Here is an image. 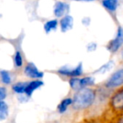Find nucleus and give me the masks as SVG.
Wrapping results in <instances>:
<instances>
[{
  "mask_svg": "<svg viewBox=\"0 0 123 123\" xmlns=\"http://www.w3.org/2000/svg\"><path fill=\"white\" fill-rule=\"evenodd\" d=\"M95 100V92L92 89L84 88L77 91L73 99V106L75 110H85L90 107Z\"/></svg>",
  "mask_w": 123,
  "mask_h": 123,
  "instance_id": "1",
  "label": "nucleus"
},
{
  "mask_svg": "<svg viewBox=\"0 0 123 123\" xmlns=\"http://www.w3.org/2000/svg\"><path fill=\"white\" fill-rule=\"evenodd\" d=\"M123 45V28L121 26H119L117 30V34L116 38L111 41L109 44L107 45V49L111 53H115L120 49L121 46Z\"/></svg>",
  "mask_w": 123,
  "mask_h": 123,
  "instance_id": "2",
  "label": "nucleus"
},
{
  "mask_svg": "<svg viewBox=\"0 0 123 123\" xmlns=\"http://www.w3.org/2000/svg\"><path fill=\"white\" fill-rule=\"evenodd\" d=\"M58 74H60L61 75L68 76V77L72 78H78L79 76L83 74V63L79 62V65L74 68H70L67 66H63L58 69Z\"/></svg>",
  "mask_w": 123,
  "mask_h": 123,
  "instance_id": "3",
  "label": "nucleus"
},
{
  "mask_svg": "<svg viewBox=\"0 0 123 123\" xmlns=\"http://www.w3.org/2000/svg\"><path fill=\"white\" fill-rule=\"evenodd\" d=\"M123 84V69H119L115 72L110 79L106 81L105 87L108 89H113V88L119 87Z\"/></svg>",
  "mask_w": 123,
  "mask_h": 123,
  "instance_id": "4",
  "label": "nucleus"
},
{
  "mask_svg": "<svg viewBox=\"0 0 123 123\" xmlns=\"http://www.w3.org/2000/svg\"><path fill=\"white\" fill-rule=\"evenodd\" d=\"M24 73L25 76L35 79H41L44 76V73L38 70L36 66L32 62H30L25 67Z\"/></svg>",
  "mask_w": 123,
  "mask_h": 123,
  "instance_id": "5",
  "label": "nucleus"
},
{
  "mask_svg": "<svg viewBox=\"0 0 123 123\" xmlns=\"http://www.w3.org/2000/svg\"><path fill=\"white\" fill-rule=\"evenodd\" d=\"M111 105L115 111H123V89H120L112 96Z\"/></svg>",
  "mask_w": 123,
  "mask_h": 123,
  "instance_id": "6",
  "label": "nucleus"
},
{
  "mask_svg": "<svg viewBox=\"0 0 123 123\" xmlns=\"http://www.w3.org/2000/svg\"><path fill=\"white\" fill-rule=\"evenodd\" d=\"M69 11V5L67 4L64 2H56L54 6V14L56 17H64V16L68 15L66 14Z\"/></svg>",
  "mask_w": 123,
  "mask_h": 123,
  "instance_id": "7",
  "label": "nucleus"
},
{
  "mask_svg": "<svg viewBox=\"0 0 123 123\" xmlns=\"http://www.w3.org/2000/svg\"><path fill=\"white\" fill-rule=\"evenodd\" d=\"M74 26V18L71 15H66L62 17L60 20V28L62 32H67L73 29Z\"/></svg>",
  "mask_w": 123,
  "mask_h": 123,
  "instance_id": "8",
  "label": "nucleus"
},
{
  "mask_svg": "<svg viewBox=\"0 0 123 123\" xmlns=\"http://www.w3.org/2000/svg\"><path fill=\"white\" fill-rule=\"evenodd\" d=\"M44 83L41 80L36 79V80H33L31 82L28 83V85L26 87L25 89V95L26 96H31L34 91H36V89H38L39 88H41V86H43Z\"/></svg>",
  "mask_w": 123,
  "mask_h": 123,
  "instance_id": "9",
  "label": "nucleus"
},
{
  "mask_svg": "<svg viewBox=\"0 0 123 123\" xmlns=\"http://www.w3.org/2000/svg\"><path fill=\"white\" fill-rule=\"evenodd\" d=\"M102 5L107 10L115 12L119 6V2L118 0H102Z\"/></svg>",
  "mask_w": 123,
  "mask_h": 123,
  "instance_id": "10",
  "label": "nucleus"
},
{
  "mask_svg": "<svg viewBox=\"0 0 123 123\" xmlns=\"http://www.w3.org/2000/svg\"><path fill=\"white\" fill-rule=\"evenodd\" d=\"M71 105H73V99H71V98H66V99H62L57 106L58 112L61 113V114L64 113L68 110V106Z\"/></svg>",
  "mask_w": 123,
  "mask_h": 123,
  "instance_id": "11",
  "label": "nucleus"
},
{
  "mask_svg": "<svg viewBox=\"0 0 123 123\" xmlns=\"http://www.w3.org/2000/svg\"><path fill=\"white\" fill-rule=\"evenodd\" d=\"M114 66H115V62L112 60H111V61H109L108 62L105 63L104 65H102L101 67H99L94 73H95V74H106V73L110 72V71L113 68Z\"/></svg>",
  "mask_w": 123,
  "mask_h": 123,
  "instance_id": "12",
  "label": "nucleus"
},
{
  "mask_svg": "<svg viewBox=\"0 0 123 123\" xmlns=\"http://www.w3.org/2000/svg\"><path fill=\"white\" fill-rule=\"evenodd\" d=\"M27 85H28L27 82H19L14 84L12 86V89L15 93H17V94H25V89Z\"/></svg>",
  "mask_w": 123,
  "mask_h": 123,
  "instance_id": "13",
  "label": "nucleus"
},
{
  "mask_svg": "<svg viewBox=\"0 0 123 123\" xmlns=\"http://www.w3.org/2000/svg\"><path fill=\"white\" fill-rule=\"evenodd\" d=\"M58 26V21L57 19H51V20L47 21L45 23L44 25V30L46 31V34H49L51 31H56V28Z\"/></svg>",
  "mask_w": 123,
  "mask_h": 123,
  "instance_id": "14",
  "label": "nucleus"
},
{
  "mask_svg": "<svg viewBox=\"0 0 123 123\" xmlns=\"http://www.w3.org/2000/svg\"><path fill=\"white\" fill-rule=\"evenodd\" d=\"M9 116V106L4 100L0 101V120L4 121Z\"/></svg>",
  "mask_w": 123,
  "mask_h": 123,
  "instance_id": "15",
  "label": "nucleus"
},
{
  "mask_svg": "<svg viewBox=\"0 0 123 123\" xmlns=\"http://www.w3.org/2000/svg\"><path fill=\"white\" fill-rule=\"evenodd\" d=\"M94 83H95V79L93 77H84L80 79V84L82 86V89L94 85Z\"/></svg>",
  "mask_w": 123,
  "mask_h": 123,
  "instance_id": "16",
  "label": "nucleus"
},
{
  "mask_svg": "<svg viewBox=\"0 0 123 123\" xmlns=\"http://www.w3.org/2000/svg\"><path fill=\"white\" fill-rule=\"evenodd\" d=\"M0 75H1V81L4 84H10L12 82V79L9 74V73L6 70H1L0 71Z\"/></svg>",
  "mask_w": 123,
  "mask_h": 123,
  "instance_id": "17",
  "label": "nucleus"
},
{
  "mask_svg": "<svg viewBox=\"0 0 123 123\" xmlns=\"http://www.w3.org/2000/svg\"><path fill=\"white\" fill-rule=\"evenodd\" d=\"M69 84H70V87L72 88L74 90L79 91L80 89H82V86L80 84V79H78V78H72V79L69 80Z\"/></svg>",
  "mask_w": 123,
  "mask_h": 123,
  "instance_id": "18",
  "label": "nucleus"
},
{
  "mask_svg": "<svg viewBox=\"0 0 123 123\" xmlns=\"http://www.w3.org/2000/svg\"><path fill=\"white\" fill-rule=\"evenodd\" d=\"M14 63H15V66L17 68H20L22 67L23 65V57L22 55H21L20 51H16L15 54H14Z\"/></svg>",
  "mask_w": 123,
  "mask_h": 123,
  "instance_id": "19",
  "label": "nucleus"
},
{
  "mask_svg": "<svg viewBox=\"0 0 123 123\" xmlns=\"http://www.w3.org/2000/svg\"><path fill=\"white\" fill-rule=\"evenodd\" d=\"M96 49H97V44L95 42H90L87 45V51L89 52L94 51Z\"/></svg>",
  "mask_w": 123,
  "mask_h": 123,
  "instance_id": "20",
  "label": "nucleus"
},
{
  "mask_svg": "<svg viewBox=\"0 0 123 123\" xmlns=\"http://www.w3.org/2000/svg\"><path fill=\"white\" fill-rule=\"evenodd\" d=\"M7 96V91L6 89L4 87H1L0 88V101L4 100V99Z\"/></svg>",
  "mask_w": 123,
  "mask_h": 123,
  "instance_id": "21",
  "label": "nucleus"
},
{
  "mask_svg": "<svg viewBox=\"0 0 123 123\" xmlns=\"http://www.w3.org/2000/svg\"><path fill=\"white\" fill-rule=\"evenodd\" d=\"M90 22H91V19L89 17H84V19H82V23L84 26H89Z\"/></svg>",
  "mask_w": 123,
  "mask_h": 123,
  "instance_id": "22",
  "label": "nucleus"
},
{
  "mask_svg": "<svg viewBox=\"0 0 123 123\" xmlns=\"http://www.w3.org/2000/svg\"><path fill=\"white\" fill-rule=\"evenodd\" d=\"M74 1H79V2H92L95 0H74Z\"/></svg>",
  "mask_w": 123,
  "mask_h": 123,
  "instance_id": "23",
  "label": "nucleus"
},
{
  "mask_svg": "<svg viewBox=\"0 0 123 123\" xmlns=\"http://www.w3.org/2000/svg\"><path fill=\"white\" fill-rule=\"evenodd\" d=\"M117 123H123V118H122V119H121V120H120V121H118Z\"/></svg>",
  "mask_w": 123,
  "mask_h": 123,
  "instance_id": "24",
  "label": "nucleus"
},
{
  "mask_svg": "<svg viewBox=\"0 0 123 123\" xmlns=\"http://www.w3.org/2000/svg\"><path fill=\"white\" fill-rule=\"evenodd\" d=\"M84 123H95V122H92V121H88V122H84Z\"/></svg>",
  "mask_w": 123,
  "mask_h": 123,
  "instance_id": "25",
  "label": "nucleus"
},
{
  "mask_svg": "<svg viewBox=\"0 0 123 123\" xmlns=\"http://www.w3.org/2000/svg\"><path fill=\"white\" fill-rule=\"evenodd\" d=\"M121 56H122V58H123V50L121 51Z\"/></svg>",
  "mask_w": 123,
  "mask_h": 123,
  "instance_id": "26",
  "label": "nucleus"
}]
</instances>
